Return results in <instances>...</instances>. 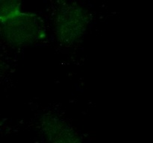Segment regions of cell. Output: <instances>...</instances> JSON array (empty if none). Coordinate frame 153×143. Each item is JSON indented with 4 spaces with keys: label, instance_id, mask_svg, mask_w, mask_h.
I'll use <instances>...</instances> for the list:
<instances>
[{
    "label": "cell",
    "instance_id": "cell-3",
    "mask_svg": "<svg viewBox=\"0 0 153 143\" xmlns=\"http://www.w3.org/2000/svg\"><path fill=\"white\" fill-rule=\"evenodd\" d=\"M40 127L50 143H81L73 128L53 115H44L40 119Z\"/></svg>",
    "mask_w": 153,
    "mask_h": 143
},
{
    "label": "cell",
    "instance_id": "cell-2",
    "mask_svg": "<svg viewBox=\"0 0 153 143\" xmlns=\"http://www.w3.org/2000/svg\"><path fill=\"white\" fill-rule=\"evenodd\" d=\"M90 20L89 13L82 6L76 4L62 5L54 20L58 41L65 46L77 43L85 35Z\"/></svg>",
    "mask_w": 153,
    "mask_h": 143
},
{
    "label": "cell",
    "instance_id": "cell-1",
    "mask_svg": "<svg viewBox=\"0 0 153 143\" xmlns=\"http://www.w3.org/2000/svg\"><path fill=\"white\" fill-rule=\"evenodd\" d=\"M1 29L4 40L13 47L28 46L46 36L41 19L34 13L24 12L1 21Z\"/></svg>",
    "mask_w": 153,
    "mask_h": 143
},
{
    "label": "cell",
    "instance_id": "cell-4",
    "mask_svg": "<svg viewBox=\"0 0 153 143\" xmlns=\"http://www.w3.org/2000/svg\"><path fill=\"white\" fill-rule=\"evenodd\" d=\"M22 0H1V21L19 13Z\"/></svg>",
    "mask_w": 153,
    "mask_h": 143
}]
</instances>
